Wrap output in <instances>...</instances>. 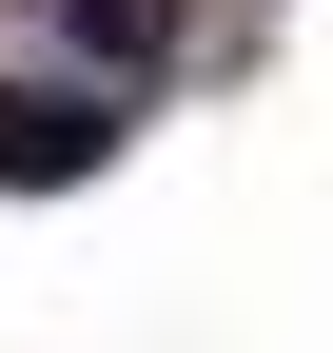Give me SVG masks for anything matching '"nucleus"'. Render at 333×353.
Masks as SVG:
<instances>
[{
    "label": "nucleus",
    "mask_w": 333,
    "mask_h": 353,
    "mask_svg": "<svg viewBox=\"0 0 333 353\" xmlns=\"http://www.w3.org/2000/svg\"><path fill=\"white\" fill-rule=\"evenodd\" d=\"M98 157H118L98 99H0V176H98Z\"/></svg>",
    "instance_id": "f257e3e1"
}]
</instances>
